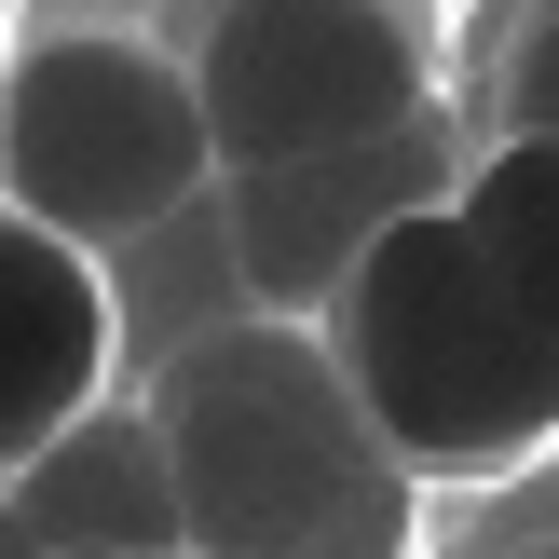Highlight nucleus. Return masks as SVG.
Returning a JSON list of instances; mask_svg holds the SVG:
<instances>
[{"instance_id":"f257e3e1","label":"nucleus","mask_w":559,"mask_h":559,"mask_svg":"<svg viewBox=\"0 0 559 559\" xmlns=\"http://www.w3.org/2000/svg\"><path fill=\"white\" fill-rule=\"evenodd\" d=\"M178 491V559H409L424 478L355 424L314 328L233 314L136 382Z\"/></svg>"},{"instance_id":"f03ea898","label":"nucleus","mask_w":559,"mask_h":559,"mask_svg":"<svg viewBox=\"0 0 559 559\" xmlns=\"http://www.w3.org/2000/svg\"><path fill=\"white\" fill-rule=\"evenodd\" d=\"M314 342L342 369L355 424L424 491H519L559 451V342L519 314V287L478 260L451 205L396 218L314 300Z\"/></svg>"},{"instance_id":"7ed1b4c3","label":"nucleus","mask_w":559,"mask_h":559,"mask_svg":"<svg viewBox=\"0 0 559 559\" xmlns=\"http://www.w3.org/2000/svg\"><path fill=\"white\" fill-rule=\"evenodd\" d=\"M218 178L191 69L151 27H14L0 55V218L109 260Z\"/></svg>"},{"instance_id":"20e7f679","label":"nucleus","mask_w":559,"mask_h":559,"mask_svg":"<svg viewBox=\"0 0 559 559\" xmlns=\"http://www.w3.org/2000/svg\"><path fill=\"white\" fill-rule=\"evenodd\" d=\"M191 69L218 178L246 164H314L355 136L437 109V0H164L151 27Z\"/></svg>"},{"instance_id":"39448f33","label":"nucleus","mask_w":559,"mask_h":559,"mask_svg":"<svg viewBox=\"0 0 559 559\" xmlns=\"http://www.w3.org/2000/svg\"><path fill=\"white\" fill-rule=\"evenodd\" d=\"M464 151H478V136H464V123H451V96H437V109H409V123L355 136V151L246 164V178H218V233H233L246 314L314 328V300L342 287V273L369 260L396 218H424V205H451V191H464Z\"/></svg>"},{"instance_id":"423d86ee","label":"nucleus","mask_w":559,"mask_h":559,"mask_svg":"<svg viewBox=\"0 0 559 559\" xmlns=\"http://www.w3.org/2000/svg\"><path fill=\"white\" fill-rule=\"evenodd\" d=\"M123 396V342H109V287L82 246L27 233V218H0V478H14L27 451H55V437L82 424V409Z\"/></svg>"},{"instance_id":"0eeeda50","label":"nucleus","mask_w":559,"mask_h":559,"mask_svg":"<svg viewBox=\"0 0 559 559\" xmlns=\"http://www.w3.org/2000/svg\"><path fill=\"white\" fill-rule=\"evenodd\" d=\"M0 559H178V491L136 396L82 409L55 451L0 478Z\"/></svg>"},{"instance_id":"6e6552de","label":"nucleus","mask_w":559,"mask_h":559,"mask_svg":"<svg viewBox=\"0 0 559 559\" xmlns=\"http://www.w3.org/2000/svg\"><path fill=\"white\" fill-rule=\"evenodd\" d=\"M96 287H109V342H123V396H136L178 342L233 328V314H246V273H233V233H218V178L191 191L178 218L123 233V246L96 260Z\"/></svg>"},{"instance_id":"1a4fd4ad","label":"nucleus","mask_w":559,"mask_h":559,"mask_svg":"<svg viewBox=\"0 0 559 559\" xmlns=\"http://www.w3.org/2000/svg\"><path fill=\"white\" fill-rule=\"evenodd\" d=\"M451 218L478 233V260L519 287V314L559 342V151H546V136H478Z\"/></svg>"},{"instance_id":"9d476101","label":"nucleus","mask_w":559,"mask_h":559,"mask_svg":"<svg viewBox=\"0 0 559 559\" xmlns=\"http://www.w3.org/2000/svg\"><path fill=\"white\" fill-rule=\"evenodd\" d=\"M478 136H546L559 151V0H519L491 41V123Z\"/></svg>"},{"instance_id":"9b49d317","label":"nucleus","mask_w":559,"mask_h":559,"mask_svg":"<svg viewBox=\"0 0 559 559\" xmlns=\"http://www.w3.org/2000/svg\"><path fill=\"white\" fill-rule=\"evenodd\" d=\"M14 27H27V0H0V55H14Z\"/></svg>"},{"instance_id":"f8f14e48","label":"nucleus","mask_w":559,"mask_h":559,"mask_svg":"<svg viewBox=\"0 0 559 559\" xmlns=\"http://www.w3.org/2000/svg\"><path fill=\"white\" fill-rule=\"evenodd\" d=\"M506 559H559V546H506Z\"/></svg>"}]
</instances>
